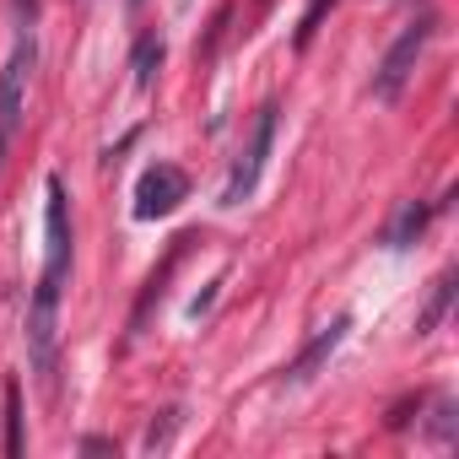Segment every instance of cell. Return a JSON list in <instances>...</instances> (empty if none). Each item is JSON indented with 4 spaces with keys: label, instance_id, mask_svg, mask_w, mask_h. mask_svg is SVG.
<instances>
[{
    "label": "cell",
    "instance_id": "obj_15",
    "mask_svg": "<svg viewBox=\"0 0 459 459\" xmlns=\"http://www.w3.org/2000/svg\"><path fill=\"white\" fill-rule=\"evenodd\" d=\"M17 6H22V17H28V22L39 17V0H17Z\"/></svg>",
    "mask_w": 459,
    "mask_h": 459
},
{
    "label": "cell",
    "instance_id": "obj_4",
    "mask_svg": "<svg viewBox=\"0 0 459 459\" xmlns=\"http://www.w3.org/2000/svg\"><path fill=\"white\" fill-rule=\"evenodd\" d=\"M271 141H276V108H260L255 141H249V152L238 157L233 178H227V189H221V205H244V200L255 195V184H260V173H265V157H271Z\"/></svg>",
    "mask_w": 459,
    "mask_h": 459
},
{
    "label": "cell",
    "instance_id": "obj_1",
    "mask_svg": "<svg viewBox=\"0 0 459 459\" xmlns=\"http://www.w3.org/2000/svg\"><path fill=\"white\" fill-rule=\"evenodd\" d=\"M427 39H432V17H416V22H405V33H400V39L389 44V55L378 60V76H373V98L394 103V98L405 92V82H411V71H416V60H421Z\"/></svg>",
    "mask_w": 459,
    "mask_h": 459
},
{
    "label": "cell",
    "instance_id": "obj_5",
    "mask_svg": "<svg viewBox=\"0 0 459 459\" xmlns=\"http://www.w3.org/2000/svg\"><path fill=\"white\" fill-rule=\"evenodd\" d=\"M55 319H60V287H44L33 292V308H28V357H33V373L49 378L55 373Z\"/></svg>",
    "mask_w": 459,
    "mask_h": 459
},
{
    "label": "cell",
    "instance_id": "obj_13",
    "mask_svg": "<svg viewBox=\"0 0 459 459\" xmlns=\"http://www.w3.org/2000/svg\"><path fill=\"white\" fill-rule=\"evenodd\" d=\"M330 6H335V0H314V6H308V12H303V28H298V44H308V39H314V33H319V17H325V12H330Z\"/></svg>",
    "mask_w": 459,
    "mask_h": 459
},
{
    "label": "cell",
    "instance_id": "obj_12",
    "mask_svg": "<svg viewBox=\"0 0 459 459\" xmlns=\"http://www.w3.org/2000/svg\"><path fill=\"white\" fill-rule=\"evenodd\" d=\"M173 427H178V411H162L152 427H146V454H162L173 443Z\"/></svg>",
    "mask_w": 459,
    "mask_h": 459
},
{
    "label": "cell",
    "instance_id": "obj_2",
    "mask_svg": "<svg viewBox=\"0 0 459 459\" xmlns=\"http://www.w3.org/2000/svg\"><path fill=\"white\" fill-rule=\"evenodd\" d=\"M33 60H39V44H33V33H22L17 49H12V60H6V71H0V157H6V146H12V135H17V125H22Z\"/></svg>",
    "mask_w": 459,
    "mask_h": 459
},
{
    "label": "cell",
    "instance_id": "obj_11",
    "mask_svg": "<svg viewBox=\"0 0 459 459\" xmlns=\"http://www.w3.org/2000/svg\"><path fill=\"white\" fill-rule=\"evenodd\" d=\"M157 65H162V39H141V44H135V87H141V92H152Z\"/></svg>",
    "mask_w": 459,
    "mask_h": 459
},
{
    "label": "cell",
    "instance_id": "obj_10",
    "mask_svg": "<svg viewBox=\"0 0 459 459\" xmlns=\"http://www.w3.org/2000/svg\"><path fill=\"white\" fill-rule=\"evenodd\" d=\"M427 216H432L427 205H405V211H400V221L389 227V249H411V238L427 227Z\"/></svg>",
    "mask_w": 459,
    "mask_h": 459
},
{
    "label": "cell",
    "instance_id": "obj_9",
    "mask_svg": "<svg viewBox=\"0 0 459 459\" xmlns=\"http://www.w3.org/2000/svg\"><path fill=\"white\" fill-rule=\"evenodd\" d=\"M28 448V437H22V389H17V378H6V454L17 459Z\"/></svg>",
    "mask_w": 459,
    "mask_h": 459
},
{
    "label": "cell",
    "instance_id": "obj_7",
    "mask_svg": "<svg viewBox=\"0 0 459 459\" xmlns=\"http://www.w3.org/2000/svg\"><path fill=\"white\" fill-rule=\"evenodd\" d=\"M346 330H351V319H335L330 330H319V335H314V341L303 346V357H298V362H292V368H287L281 378H287V384H303V378H314V373H319V368L330 362V351H335V346L346 341Z\"/></svg>",
    "mask_w": 459,
    "mask_h": 459
},
{
    "label": "cell",
    "instance_id": "obj_3",
    "mask_svg": "<svg viewBox=\"0 0 459 459\" xmlns=\"http://www.w3.org/2000/svg\"><path fill=\"white\" fill-rule=\"evenodd\" d=\"M44 287H65L71 276V211H65V184L49 178L44 189Z\"/></svg>",
    "mask_w": 459,
    "mask_h": 459
},
{
    "label": "cell",
    "instance_id": "obj_8",
    "mask_svg": "<svg viewBox=\"0 0 459 459\" xmlns=\"http://www.w3.org/2000/svg\"><path fill=\"white\" fill-rule=\"evenodd\" d=\"M448 303H454V271H448V276H437L432 303H427V308H421V319H416V335H432V330H437V319L448 314Z\"/></svg>",
    "mask_w": 459,
    "mask_h": 459
},
{
    "label": "cell",
    "instance_id": "obj_16",
    "mask_svg": "<svg viewBox=\"0 0 459 459\" xmlns=\"http://www.w3.org/2000/svg\"><path fill=\"white\" fill-rule=\"evenodd\" d=\"M130 6H141V0H130Z\"/></svg>",
    "mask_w": 459,
    "mask_h": 459
},
{
    "label": "cell",
    "instance_id": "obj_6",
    "mask_svg": "<svg viewBox=\"0 0 459 459\" xmlns=\"http://www.w3.org/2000/svg\"><path fill=\"white\" fill-rule=\"evenodd\" d=\"M184 195H189V178H184L173 162H157V168H146L141 184H135V216H141V221H157V216L178 211Z\"/></svg>",
    "mask_w": 459,
    "mask_h": 459
},
{
    "label": "cell",
    "instance_id": "obj_14",
    "mask_svg": "<svg viewBox=\"0 0 459 459\" xmlns=\"http://www.w3.org/2000/svg\"><path fill=\"white\" fill-rule=\"evenodd\" d=\"M82 454H114V443L108 437H82Z\"/></svg>",
    "mask_w": 459,
    "mask_h": 459
}]
</instances>
